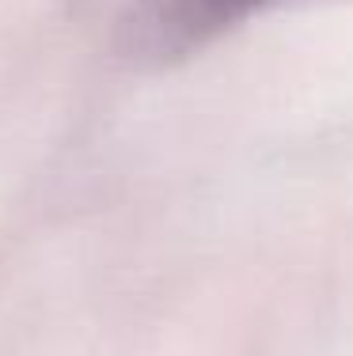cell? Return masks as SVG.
<instances>
[{
  "instance_id": "cell-1",
  "label": "cell",
  "mask_w": 353,
  "mask_h": 356,
  "mask_svg": "<svg viewBox=\"0 0 353 356\" xmlns=\"http://www.w3.org/2000/svg\"><path fill=\"white\" fill-rule=\"evenodd\" d=\"M84 19L122 57L164 65L194 54L251 12L281 0H77Z\"/></svg>"
}]
</instances>
